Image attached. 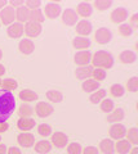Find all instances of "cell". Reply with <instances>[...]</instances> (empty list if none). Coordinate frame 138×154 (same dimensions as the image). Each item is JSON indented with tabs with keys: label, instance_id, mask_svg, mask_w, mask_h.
<instances>
[{
	"label": "cell",
	"instance_id": "6da1fadb",
	"mask_svg": "<svg viewBox=\"0 0 138 154\" xmlns=\"http://www.w3.org/2000/svg\"><path fill=\"white\" fill-rule=\"evenodd\" d=\"M16 109V96L12 91L0 89V125L5 123Z\"/></svg>",
	"mask_w": 138,
	"mask_h": 154
},
{
	"label": "cell",
	"instance_id": "7a4b0ae2",
	"mask_svg": "<svg viewBox=\"0 0 138 154\" xmlns=\"http://www.w3.org/2000/svg\"><path fill=\"white\" fill-rule=\"evenodd\" d=\"M90 63L96 68H102L106 71L114 66V57L107 50H98L92 55Z\"/></svg>",
	"mask_w": 138,
	"mask_h": 154
},
{
	"label": "cell",
	"instance_id": "3957f363",
	"mask_svg": "<svg viewBox=\"0 0 138 154\" xmlns=\"http://www.w3.org/2000/svg\"><path fill=\"white\" fill-rule=\"evenodd\" d=\"M128 16H129V12L128 9L124 7H117L115 8L110 14V21L114 23V25H123L125 23Z\"/></svg>",
	"mask_w": 138,
	"mask_h": 154
},
{
	"label": "cell",
	"instance_id": "277c9868",
	"mask_svg": "<svg viewBox=\"0 0 138 154\" xmlns=\"http://www.w3.org/2000/svg\"><path fill=\"white\" fill-rule=\"evenodd\" d=\"M14 21H16V9L13 7L7 5L0 11V22H2V25L11 26L12 23H14Z\"/></svg>",
	"mask_w": 138,
	"mask_h": 154
},
{
	"label": "cell",
	"instance_id": "5b68a950",
	"mask_svg": "<svg viewBox=\"0 0 138 154\" xmlns=\"http://www.w3.org/2000/svg\"><path fill=\"white\" fill-rule=\"evenodd\" d=\"M50 144L57 149H62L66 148L69 144V136L62 131H56L52 132L50 135Z\"/></svg>",
	"mask_w": 138,
	"mask_h": 154
},
{
	"label": "cell",
	"instance_id": "8992f818",
	"mask_svg": "<svg viewBox=\"0 0 138 154\" xmlns=\"http://www.w3.org/2000/svg\"><path fill=\"white\" fill-rule=\"evenodd\" d=\"M112 38V32L110 28L107 27H99L94 33V40L97 41V44L99 45H106L111 41Z\"/></svg>",
	"mask_w": 138,
	"mask_h": 154
},
{
	"label": "cell",
	"instance_id": "52a82bcc",
	"mask_svg": "<svg viewBox=\"0 0 138 154\" xmlns=\"http://www.w3.org/2000/svg\"><path fill=\"white\" fill-rule=\"evenodd\" d=\"M43 31V26L40 23H36V22H27L25 23V27H23V32L27 35L28 38H32V37H37Z\"/></svg>",
	"mask_w": 138,
	"mask_h": 154
},
{
	"label": "cell",
	"instance_id": "ba28073f",
	"mask_svg": "<svg viewBox=\"0 0 138 154\" xmlns=\"http://www.w3.org/2000/svg\"><path fill=\"white\" fill-rule=\"evenodd\" d=\"M90 59H92V53L89 50H82V51H78L74 57V60H75V64L79 66V67H85L90 63Z\"/></svg>",
	"mask_w": 138,
	"mask_h": 154
},
{
	"label": "cell",
	"instance_id": "9c48e42d",
	"mask_svg": "<svg viewBox=\"0 0 138 154\" xmlns=\"http://www.w3.org/2000/svg\"><path fill=\"white\" fill-rule=\"evenodd\" d=\"M108 134H110L111 139L121 140V139H124L125 134H127V128L124 125H121V123H114V125H111L110 130H108Z\"/></svg>",
	"mask_w": 138,
	"mask_h": 154
},
{
	"label": "cell",
	"instance_id": "30bf717a",
	"mask_svg": "<svg viewBox=\"0 0 138 154\" xmlns=\"http://www.w3.org/2000/svg\"><path fill=\"white\" fill-rule=\"evenodd\" d=\"M35 113H36L37 117H40V118L49 117V116L53 113V107H52L49 103L39 102L35 105Z\"/></svg>",
	"mask_w": 138,
	"mask_h": 154
},
{
	"label": "cell",
	"instance_id": "8fae6325",
	"mask_svg": "<svg viewBox=\"0 0 138 154\" xmlns=\"http://www.w3.org/2000/svg\"><path fill=\"white\" fill-rule=\"evenodd\" d=\"M17 141L23 148H31L35 144V136L31 132H21L17 136Z\"/></svg>",
	"mask_w": 138,
	"mask_h": 154
},
{
	"label": "cell",
	"instance_id": "7c38bea8",
	"mask_svg": "<svg viewBox=\"0 0 138 154\" xmlns=\"http://www.w3.org/2000/svg\"><path fill=\"white\" fill-rule=\"evenodd\" d=\"M61 12H62V9H61V5L59 4H56V3H48L44 8V11H43V13H44V16H47L48 18L50 19H54L57 18L61 14Z\"/></svg>",
	"mask_w": 138,
	"mask_h": 154
},
{
	"label": "cell",
	"instance_id": "4fadbf2b",
	"mask_svg": "<svg viewBox=\"0 0 138 154\" xmlns=\"http://www.w3.org/2000/svg\"><path fill=\"white\" fill-rule=\"evenodd\" d=\"M18 50L21 51V54L23 55H30L35 50V44L31 38H22L18 44Z\"/></svg>",
	"mask_w": 138,
	"mask_h": 154
},
{
	"label": "cell",
	"instance_id": "5bb4252c",
	"mask_svg": "<svg viewBox=\"0 0 138 154\" xmlns=\"http://www.w3.org/2000/svg\"><path fill=\"white\" fill-rule=\"evenodd\" d=\"M92 31H93V26L87 19H83V21H79L76 23V32H78L80 36L88 37V35H90Z\"/></svg>",
	"mask_w": 138,
	"mask_h": 154
},
{
	"label": "cell",
	"instance_id": "9a60e30c",
	"mask_svg": "<svg viewBox=\"0 0 138 154\" xmlns=\"http://www.w3.org/2000/svg\"><path fill=\"white\" fill-rule=\"evenodd\" d=\"M78 14L74 9H66V11L62 12V22L65 23L66 26H75L76 23H78Z\"/></svg>",
	"mask_w": 138,
	"mask_h": 154
},
{
	"label": "cell",
	"instance_id": "2e32d148",
	"mask_svg": "<svg viewBox=\"0 0 138 154\" xmlns=\"http://www.w3.org/2000/svg\"><path fill=\"white\" fill-rule=\"evenodd\" d=\"M7 33H8V36L12 37V38L21 37L23 33H25V32H23V25H22V23H18V22L12 23L11 26H8Z\"/></svg>",
	"mask_w": 138,
	"mask_h": 154
},
{
	"label": "cell",
	"instance_id": "e0dca14e",
	"mask_svg": "<svg viewBox=\"0 0 138 154\" xmlns=\"http://www.w3.org/2000/svg\"><path fill=\"white\" fill-rule=\"evenodd\" d=\"M30 14H31V11L28 8H26L25 5L16 9V19L18 21V23L30 22Z\"/></svg>",
	"mask_w": 138,
	"mask_h": 154
},
{
	"label": "cell",
	"instance_id": "ac0fdd59",
	"mask_svg": "<svg viewBox=\"0 0 138 154\" xmlns=\"http://www.w3.org/2000/svg\"><path fill=\"white\" fill-rule=\"evenodd\" d=\"M17 127L20 128L22 132H27L28 130L35 127V121L30 117H21L17 122Z\"/></svg>",
	"mask_w": 138,
	"mask_h": 154
},
{
	"label": "cell",
	"instance_id": "d6986e66",
	"mask_svg": "<svg viewBox=\"0 0 138 154\" xmlns=\"http://www.w3.org/2000/svg\"><path fill=\"white\" fill-rule=\"evenodd\" d=\"M72 46L78 50H88L90 46V40L84 36H76L72 40Z\"/></svg>",
	"mask_w": 138,
	"mask_h": 154
},
{
	"label": "cell",
	"instance_id": "ffe728a7",
	"mask_svg": "<svg viewBox=\"0 0 138 154\" xmlns=\"http://www.w3.org/2000/svg\"><path fill=\"white\" fill-rule=\"evenodd\" d=\"M114 149H115V152L117 154H128L130 152L132 149V144L128 141V140H124V139H121V140H117L115 143V145H114Z\"/></svg>",
	"mask_w": 138,
	"mask_h": 154
},
{
	"label": "cell",
	"instance_id": "44dd1931",
	"mask_svg": "<svg viewBox=\"0 0 138 154\" xmlns=\"http://www.w3.org/2000/svg\"><path fill=\"white\" fill-rule=\"evenodd\" d=\"M92 13H93V7H92V4H89V3H80V4H78V7H76V14H78V16L87 18V17L92 16Z\"/></svg>",
	"mask_w": 138,
	"mask_h": 154
},
{
	"label": "cell",
	"instance_id": "7402d4cb",
	"mask_svg": "<svg viewBox=\"0 0 138 154\" xmlns=\"http://www.w3.org/2000/svg\"><path fill=\"white\" fill-rule=\"evenodd\" d=\"M18 96H20V99L25 103H32V102H35V100H37V98H39L37 93H35L34 90H30V89L21 90V93Z\"/></svg>",
	"mask_w": 138,
	"mask_h": 154
},
{
	"label": "cell",
	"instance_id": "603a6c76",
	"mask_svg": "<svg viewBox=\"0 0 138 154\" xmlns=\"http://www.w3.org/2000/svg\"><path fill=\"white\" fill-rule=\"evenodd\" d=\"M136 59H137V55H136V53L132 51V50H123L120 53V55H119V60L124 64L134 63Z\"/></svg>",
	"mask_w": 138,
	"mask_h": 154
},
{
	"label": "cell",
	"instance_id": "cb8c5ba5",
	"mask_svg": "<svg viewBox=\"0 0 138 154\" xmlns=\"http://www.w3.org/2000/svg\"><path fill=\"white\" fill-rule=\"evenodd\" d=\"M114 145H115V143L111 139H102L99 141V150L103 154H114V152H115Z\"/></svg>",
	"mask_w": 138,
	"mask_h": 154
},
{
	"label": "cell",
	"instance_id": "d4e9b609",
	"mask_svg": "<svg viewBox=\"0 0 138 154\" xmlns=\"http://www.w3.org/2000/svg\"><path fill=\"white\" fill-rule=\"evenodd\" d=\"M35 152L39 154H47L52 150V144L48 140H39L34 144Z\"/></svg>",
	"mask_w": 138,
	"mask_h": 154
},
{
	"label": "cell",
	"instance_id": "484cf974",
	"mask_svg": "<svg viewBox=\"0 0 138 154\" xmlns=\"http://www.w3.org/2000/svg\"><path fill=\"white\" fill-rule=\"evenodd\" d=\"M125 117V113H124V109L121 108H116L112 110V113H110V116H107V121L111 122V123H119L121 119H124Z\"/></svg>",
	"mask_w": 138,
	"mask_h": 154
},
{
	"label": "cell",
	"instance_id": "4316f807",
	"mask_svg": "<svg viewBox=\"0 0 138 154\" xmlns=\"http://www.w3.org/2000/svg\"><path fill=\"white\" fill-rule=\"evenodd\" d=\"M82 89L85 91V93H94L96 90L99 89V82L93 79H88L84 80L82 84Z\"/></svg>",
	"mask_w": 138,
	"mask_h": 154
},
{
	"label": "cell",
	"instance_id": "83f0119b",
	"mask_svg": "<svg viewBox=\"0 0 138 154\" xmlns=\"http://www.w3.org/2000/svg\"><path fill=\"white\" fill-rule=\"evenodd\" d=\"M92 72H93V69L90 68L89 66H85V67H80V68L76 69L75 76L80 80H88V79L92 77Z\"/></svg>",
	"mask_w": 138,
	"mask_h": 154
},
{
	"label": "cell",
	"instance_id": "f1b7e54d",
	"mask_svg": "<svg viewBox=\"0 0 138 154\" xmlns=\"http://www.w3.org/2000/svg\"><path fill=\"white\" fill-rule=\"evenodd\" d=\"M104 98H106V90L98 89L96 90V93H92V95L89 96V100H90V103L97 104V103H101Z\"/></svg>",
	"mask_w": 138,
	"mask_h": 154
},
{
	"label": "cell",
	"instance_id": "f546056e",
	"mask_svg": "<svg viewBox=\"0 0 138 154\" xmlns=\"http://www.w3.org/2000/svg\"><path fill=\"white\" fill-rule=\"evenodd\" d=\"M110 94L114 98H121V96H124V94H125V89L121 84H114L110 88Z\"/></svg>",
	"mask_w": 138,
	"mask_h": 154
},
{
	"label": "cell",
	"instance_id": "4dcf8cb0",
	"mask_svg": "<svg viewBox=\"0 0 138 154\" xmlns=\"http://www.w3.org/2000/svg\"><path fill=\"white\" fill-rule=\"evenodd\" d=\"M45 19V16L44 13H43V11L39 8V9H34V11H31V14H30V21L31 22H36V23H41L44 22Z\"/></svg>",
	"mask_w": 138,
	"mask_h": 154
},
{
	"label": "cell",
	"instance_id": "1f68e13d",
	"mask_svg": "<svg viewBox=\"0 0 138 154\" xmlns=\"http://www.w3.org/2000/svg\"><path fill=\"white\" fill-rule=\"evenodd\" d=\"M125 136H127V140L129 141L132 145L136 146L137 144H138V128H136V127L129 128V130L127 131Z\"/></svg>",
	"mask_w": 138,
	"mask_h": 154
},
{
	"label": "cell",
	"instance_id": "d6a6232c",
	"mask_svg": "<svg viewBox=\"0 0 138 154\" xmlns=\"http://www.w3.org/2000/svg\"><path fill=\"white\" fill-rule=\"evenodd\" d=\"M47 98H48V100H50L52 103H59V102H62L63 95L58 90H49L48 93H47Z\"/></svg>",
	"mask_w": 138,
	"mask_h": 154
},
{
	"label": "cell",
	"instance_id": "836d02e7",
	"mask_svg": "<svg viewBox=\"0 0 138 154\" xmlns=\"http://www.w3.org/2000/svg\"><path fill=\"white\" fill-rule=\"evenodd\" d=\"M99 107H101V110L104 113H110L112 112L114 109H115V103L112 102L111 99H107V98H104L101 103H99Z\"/></svg>",
	"mask_w": 138,
	"mask_h": 154
},
{
	"label": "cell",
	"instance_id": "e575fe53",
	"mask_svg": "<svg viewBox=\"0 0 138 154\" xmlns=\"http://www.w3.org/2000/svg\"><path fill=\"white\" fill-rule=\"evenodd\" d=\"M32 113H34V108L28 103H23L21 107L18 108V114H20L21 117H30Z\"/></svg>",
	"mask_w": 138,
	"mask_h": 154
},
{
	"label": "cell",
	"instance_id": "d590c367",
	"mask_svg": "<svg viewBox=\"0 0 138 154\" xmlns=\"http://www.w3.org/2000/svg\"><path fill=\"white\" fill-rule=\"evenodd\" d=\"M133 31H134V28H133V26L129 25V23H123V25L119 26V33L124 37L130 36L133 33Z\"/></svg>",
	"mask_w": 138,
	"mask_h": 154
},
{
	"label": "cell",
	"instance_id": "8d00e7d4",
	"mask_svg": "<svg viewBox=\"0 0 138 154\" xmlns=\"http://www.w3.org/2000/svg\"><path fill=\"white\" fill-rule=\"evenodd\" d=\"M93 5L97 8V11L103 12L112 5V2L111 0H96V2L93 3Z\"/></svg>",
	"mask_w": 138,
	"mask_h": 154
},
{
	"label": "cell",
	"instance_id": "74e56055",
	"mask_svg": "<svg viewBox=\"0 0 138 154\" xmlns=\"http://www.w3.org/2000/svg\"><path fill=\"white\" fill-rule=\"evenodd\" d=\"M83 152V146L80 143H69L67 144V153L69 154H82Z\"/></svg>",
	"mask_w": 138,
	"mask_h": 154
},
{
	"label": "cell",
	"instance_id": "f35d334b",
	"mask_svg": "<svg viewBox=\"0 0 138 154\" xmlns=\"http://www.w3.org/2000/svg\"><path fill=\"white\" fill-rule=\"evenodd\" d=\"M37 134H39L40 136H43V137H47V136H49V135H52L50 125H48V123H40L39 126H37Z\"/></svg>",
	"mask_w": 138,
	"mask_h": 154
},
{
	"label": "cell",
	"instance_id": "ab89813d",
	"mask_svg": "<svg viewBox=\"0 0 138 154\" xmlns=\"http://www.w3.org/2000/svg\"><path fill=\"white\" fill-rule=\"evenodd\" d=\"M127 89L128 91H132V93H136L138 91V77H130L127 82Z\"/></svg>",
	"mask_w": 138,
	"mask_h": 154
},
{
	"label": "cell",
	"instance_id": "60d3db41",
	"mask_svg": "<svg viewBox=\"0 0 138 154\" xmlns=\"http://www.w3.org/2000/svg\"><path fill=\"white\" fill-rule=\"evenodd\" d=\"M92 77H93V80H96V81H103L104 79H106V71L102 69V68H96V69H93L92 72Z\"/></svg>",
	"mask_w": 138,
	"mask_h": 154
},
{
	"label": "cell",
	"instance_id": "b9f144b4",
	"mask_svg": "<svg viewBox=\"0 0 138 154\" xmlns=\"http://www.w3.org/2000/svg\"><path fill=\"white\" fill-rule=\"evenodd\" d=\"M3 89H5V90H9V91H12V90H14L18 86V84H17V81L16 80H11V79H8V80H5V81H3Z\"/></svg>",
	"mask_w": 138,
	"mask_h": 154
},
{
	"label": "cell",
	"instance_id": "7bdbcfd3",
	"mask_svg": "<svg viewBox=\"0 0 138 154\" xmlns=\"http://www.w3.org/2000/svg\"><path fill=\"white\" fill-rule=\"evenodd\" d=\"M41 5V2L40 0H27L25 2V7L28 8L30 11H34V9H39Z\"/></svg>",
	"mask_w": 138,
	"mask_h": 154
},
{
	"label": "cell",
	"instance_id": "ee69618b",
	"mask_svg": "<svg viewBox=\"0 0 138 154\" xmlns=\"http://www.w3.org/2000/svg\"><path fill=\"white\" fill-rule=\"evenodd\" d=\"M82 154H99V150L96 146H87L83 149Z\"/></svg>",
	"mask_w": 138,
	"mask_h": 154
},
{
	"label": "cell",
	"instance_id": "f6af8a7d",
	"mask_svg": "<svg viewBox=\"0 0 138 154\" xmlns=\"http://www.w3.org/2000/svg\"><path fill=\"white\" fill-rule=\"evenodd\" d=\"M9 5L13 7L14 9H18V8L25 5V2H22V0H12V2L9 3Z\"/></svg>",
	"mask_w": 138,
	"mask_h": 154
},
{
	"label": "cell",
	"instance_id": "bcb514c9",
	"mask_svg": "<svg viewBox=\"0 0 138 154\" xmlns=\"http://www.w3.org/2000/svg\"><path fill=\"white\" fill-rule=\"evenodd\" d=\"M7 154H22V152L17 146H11V148H8Z\"/></svg>",
	"mask_w": 138,
	"mask_h": 154
},
{
	"label": "cell",
	"instance_id": "7dc6e473",
	"mask_svg": "<svg viewBox=\"0 0 138 154\" xmlns=\"http://www.w3.org/2000/svg\"><path fill=\"white\" fill-rule=\"evenodd\" d=\"M137 13L136 14H133V16H132V18H130V23H129V25H132V26H136L137 25Z\"/></svg>",
	"mask_w": 138,
	"mask_h": 154
},
{
	"label": "cell",
	"instance_id": "c3c4849f",
	"mask_svg": "<svg viewBox=\"0 0 138 154\" xmlns=\"http://www.w3.org/2000/svg\"><path fill=\"white\" fill-rule=\"evenodd\" d=\"M7 150H8V148L5 144H0V154H7Z\"/></svg>",
	"mask_w": 138,
	"mask_h": 154
},
{
	"label": "cell",
	"instance_id": "681fc988",
	"mask_svg": "<svg viewBox=\"0 0 138 154\" xmlns=\"http://www.w3.org/2000/svg\"><path fill=\"white\" fill-rule=\"evenodd\" d=\"M7 4H8L7 0H0V11H2L3 8H5V7H7Z\"/></svg>",
	"mask_w": 138,
	"mask_h": 154
},
{
	"label": "cell",
	"instance_id": "f907efd6",
	"mask_svg": "<svg viewBox=\"0 0 138 154\" xmlns=\"http://www.w3.org/2000/svg\"><path fill=\"white\" fill-rule=\"evenodd\" d=\"M4 73H5V67H4L3 64H0V77H2Z\"/></svg>",
	"mask_w": 138,
	"mask_h": 154
},
{
	"label": "cell",
	"instance_id": "816d5d0a",
	"mask_svg": "<svg viewBox=\"0 0 138 154\" xmlns=\"http://www.w3.org/2000/svg\"><path fill=\"white\" fill-rule=\"evenodd\" d=\"M129 153H130V154H138V148H137V146H134V148H132Z\"/></svg>",
	"mask_w": 138,
	"mask_h": 154
},
{
	"label": "cell",
	"instance_id": "f5cc1de1",
	"mask_svg": "<svg viewBox=\"0 0 138 154\" xmlns=\"http://www.w3.org/2000/svg\"><path fill=\"white\" fill-rule=\"evenodd\" d=\"M3 58V51H2V49H0V59Z\"/></svg>",
	"mask_w": 138,
	"mask_h": 154
},
{
	"label": "cell",
	"instance_id": "db71d44e",
	"mask_svg": "<svg viewBox=\"0 0 138 154\" xmlns=\"http://www.w3.org/2000/svg\"><path fill=\"white\" fill-rule=\"evenodd\" d=\"M0 140H2V135H0Z\"/></svg>",
	"mask_w": 138,
	"mask_h": 154
},
{
	"label": "cell",
	"instance_id": "11a10c76",
	"mask_svg": "<svg viewBox=\"0 0 138 154\" xmlns=\"http://www.w3.org/2000/svg\"><path fill=\"white\" fill-rule=\"evenodd\" d=\"M0 26H2V22H0Z\"/></svg>",
	"mask_w": 138,
	"mask_h": 154
}]
</instances>
